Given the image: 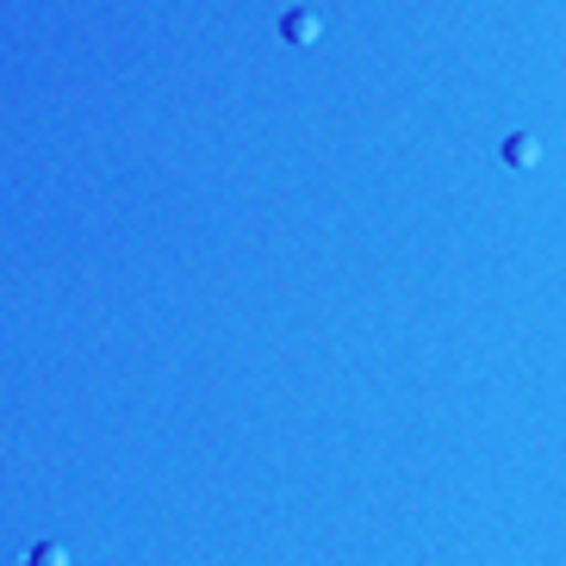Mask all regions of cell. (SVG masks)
I'll return each instance as SVG.
<instances>
[{
	"label": "cell",
	"instance_id": "cell-1",
	"mask_svg": "<svg viewBox=\"0 0 566 566\" xmlns=\"http://www.w3.org/2000/svg\"><path fill=\"white\" fill-rule=\"evenodd\" d=\"M317 32H324V25H317L312 7H293V13H281V38H286V44H317Z\"/></svg>",
	"mask_w": 566,
	"mask_h": 566
},
{
	"label": "cell",
	"instance_id": "cell-2",
	"mask_svg": "<svg viewBox=\"0 0 566 566\" xmlns=\"http://www.w3.org/2000/svg\"><path fill=\"white\" fill-rule=\"evenodd\" d=\"M504 163H511V168H535V163H542V144H535V137H511V144H504Z\"/></svg>",
	"mask_w": 566,
	"mask_h": 566
},
{
	"label": "cell",
	"instance_id": "cell-3",
	"mask_svg": "<svg viewBox=\"0 0 566 566\" xmlns=\"http://www.w3.org/2000/svg\"><path fill=\"white\" fill-rule=\"evenodd\" d=\"M25 566H69V554H63V548H38Z\"/></svg>",
	"mask_w": 566,
	"mask_h": 566
}]
</instances>
